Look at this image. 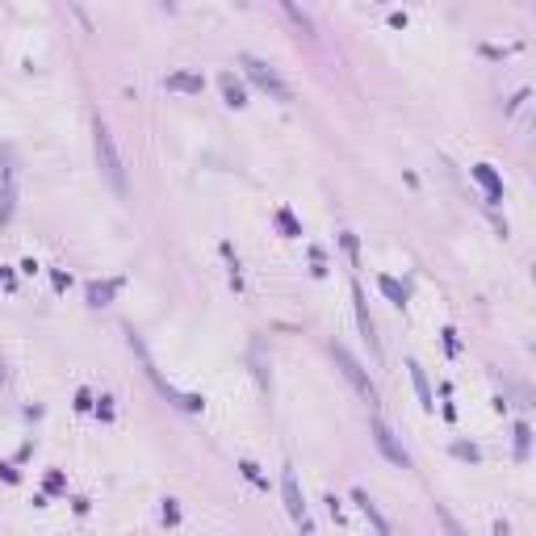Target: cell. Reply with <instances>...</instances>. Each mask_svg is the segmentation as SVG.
<instances>
[{
  "label": "cell",
  "mask_w": 536,
  "mask_h": 536,
  "mask_svg": "<svg viewBox=\"0 0 536 536\" xmlns=\"http://www.w3.org/2000/svg\"><path fill=\"white\" fill-rule=\"evenodd\" d=\"M96 164H101V176L110 181V189L118 197H126V172H122V159H118V147H114V134L105 122H96Z\"/></svg>",
  "instance_id": "1"
},
{
  "label": "cell",
  "mask_w": 536,
  "mask_h": 536,
  "mask_svg": "<svg viewBox=\"0 0 536 536\" xmlns=\"http://www.w3.org/2000/svg\"><path fill=\"white\" fill-rule=\"evenodd\" d=\"M243 72H247V80L256 84V88H264L273 101H293V92H289V84L268 68V63H260V59H251V55H243Z\"/></svg>",
  "instance_id": "2"
},
{
  "label": "cell",
  "mask_w": 536,
  "mask_h": 536,
  "mask_svg": "<svg viewBox=\"0 0 536 536\" xmlns=\"http://www.w3.org/2000/svg\"><path fill=\"white\" fill-rule=\"evenodd\" d=\"M331 352H336V364L344 369V378H348V382L356 386V394H360L364 402H378V386H373V382H369V373L360 369V360H356V356H352L348 348H344V344H336Z\"/></svg>",
  "instance_id": "3"
},
{
  "label": "cell",
  "mask_w": 536,
  "mask_h": 536,
  "mask_svg": "<svg viewBox=\"0 0 536 536\" xmlns=\"http://www.w3.org/2000/svg\"><path fill=\"white\" fill-rule=\"evenodd\" d=\"M373 440H378V449H382V453H386L398 469H411V453L394 440V432H390V427H386L382 419H373Z\"/></svg>",
  "instance_id": "4"
},
{
  "label": "cell",
  "mask_w": 536,
  "mask_h": 536,
  "mask_svg": "<svg viewBox=\"0 0 536 536\" xmlns=\"http://www.w3.org/2000/svg\"><path fill=\"white\" fill-rule=\"evenodd\" d=\"M281 495H285V507H289V515L302 524V532H310V524H306V503H302V491H298V473L285 465V473H281Z\"/></svg>",
  "instance_id": "5"
},
{
  "label": "cell",
  "mask_w": 536,
  "mask_h": 536,
  "mask_svg": "<svg viewBox=\"0 0 536 536\" xmlns=\"http://www.w3.org/2000/svg\"><path fill=\"white\" fill-rule=\"evenodd\" d=\"M352 503H356V507L364 511V519H369L373 528H378V536H390V524H386V515L378 511V503H373V499H369L364 491H352Z\"/></svg>",
  "instance_id": "6"
},
{
  "label": "cell",
  "mask_w": 536,
  "mask_h": 536,
  "mask_svg": "<svg viewBox=\"0 0 536 536\" xmlns=\"http://www.w3.org/2000/svg\"><path fill=\"white\" fill-rule=\"evenodd\" d=\"M473 181L486 189V201H503V181H499V172H495L491 164H477V168H473Z\"/></svg>",
  "instance_id": "7"
},
{
  "label": "cell",
  "mask_w": 536,
  "mask_h": 536,
  "mask_svg": "<svg viewBox=\"0 0 536 536\" xmlns=\"http://www.w3.org/2000/svg\"><path fill=\"white\" fill-rule=\"evenodd\" d=\"M164 88H172V92H201V88H205V80H201V76H193V72H172V76L164 80Z\"/></svg>",
  "instance_id": "8"
},
{
  "label": "cell",
  "mask_w": 536,
  "mask_h": 536,
  "mask_svg": "<svg viewBox=\"0 0 536 536\" xmlns=\"http://www.w3.org/2000/svg\"><path fill=\"white\" fill-rule=\"evenodd\" d=\"M223 96H227V105H231V110H243V105H247V92H243V84L227 72L223 76Z\"/></svg>",
  "instance_id": "9"
},
{
  "label": "cell",
  "mask_w": 536,
  "mask_h": 536,
  "mask_svg": "<svg viewBox=\"0 0 536 536\" xmlns=\"http://www.w3.org/2000/svg\"><path fill=\"white\" fill-rule=\"evenodd\" d=\"M118 285H122V281H92V285H88V302H92V306H105V302L118 293Z\"/></svg>",
  "instance_id": "10"
},
{
  "label": "cell",
  "mask_w": 536,
  "mask_h": 536,
  "mask_svg": "<svg viewBox=\"0 0 536 536\" xmlns=\"http://www.w3.org/2000/svg\"><path fill=\"white\" fill-rule=\"evenodd\" d=\"M378 285H382V293H386L394 306H406V298H411V293H406V285H398V281H394V277H386V273L378 277Z\"/></svg>",
  "instance_id": "11"
},
{
  "label": "cell",
  "mask_w": 536,
  "mask_h": 536,
  "mask_svg": "<svg viewBox=\"0 0 536 536\" xmlns=\"http://www.w3.org/2000/svg\"><path fill=\"white\" fill-rule=\"evenodd\" d=\"M352 302H356V318H360V331H364V340L373 344V318H369V310H364V293H360V285L352 289ZM378 348V344H373Z\"/></svg>",
  "instance_id": "12"
},
{
  "label": "cell",
  "mask_w": 536,
  "mask_h": 536,
  "mask_svg": "<svg viewBox=\"0 0 536 536\" xmlns=\"http://www.w3.org/2000/svg\"><path fill=\"white\" fill-rule=\"evenodd\" d=\"M411 382H415V390H419V402H423V411H432V390H427V378H423V369L411 360Z\"/></svg>",
  "instance_id": "13"
},
{
  "label": "cell",
  "mask_w": 536,
  "mask_h": 536,
  "mask_svg": "<svg viewBox=\"0 0 536 536\" xmlns=\"http://www.w3.org/2000/svg\"><path fill=\"white\" fill-rule=\"evenodd\" d=\"M13 218V172L5 176V193H0V223Z\"/></svg>",
  "instance_id": "14"
},
{
  "label": "cell",
  "mask_w": 536,
  "mask_h": 536,
  "mask_svg": "<svg viewBox=\"0 0 536 536\" xmlns=\"http://www.w3.org/2000/svg\"><path fill=\"white\" fill-rule=\"evenodd\" d=\"M277 223H281V231H285L289 239H298V235H302V227L293 223V214H289V209H281V214H277Z\"/></svg>",
  "instance_id": "15"
},
{
  "label": "cell",
  "mask_w": 536,
  "mask_h": 536,
  "mask_svg": "<svg viewBox=\"0 0 536 536\" xmlns=\"http://www.w3.org/2000/svg\"><path fill=\"white\" fill-rule=\"evenodd\" d=\"M239 469H243V477H247V482H256V486H264V491H268V477H264L251 461H239Z\"/></svg>",
  "instance_id": "16"
},
{
  "label": "cell",
  "mask_w": 536,
  "mask_h": 536,
  "mask_svg": "<svg viewBox=\"0 0 536 536\" xmlns=\"http://www.w3.org/2000/svg\"><path fill=\"white\" fill-rule=\"evenodd\" d=\"M440 519H444V528H449V536H469V532H465V528H461V524L453 519V511H449V507H440Z\"/></svg>",
  "instance_id": "17"
},
{
  "label": "cell",
  "mask_w": 536,
  "mask_h": 536,
  "mask_svg": "<svg viewBox=\"0 0 536 536\" xmlns=\"http://www.w3.org/2000/svg\"><path fill=\"white\" fill-rule=\"evenodd\" d=\"M515 449H519V457L528 453V427H524V423L515 427Z\"/></svg>",
  "instance_id": "18"
},
{
  "label": "cell",
  "mask_w": 536,
  "mask_h": 536,
  "mask_svg": "<svg viewBox=\"0 0 536 536\" xmlns=\"http://www.w3.org/2000/svg\"><path fill=\"white\" fill-rule=\"evenodd\" d=\"M164 519H168V524H176V519H181V507H176V499H168V503H164Z\"/></svg>",
  "instance_id": "19"
},
{
  "label": "cell",
  "mask_w": 536,
  "mask_h": 536,
  "mask_svg": "<svg viewBox=\"0 0 536 536\" xmlns=\"http://www.w3.org/2000/svg\"><path fill=\"white\" fill-rule=\"evenodd\" d=\"M110 402H114V398H101V402H96V415H101V419H114V406H110Z\"/></svg>",
  "instance_id": "20"
},
{
  "label": "cell",
  "mask_w": 536,
  "mask_h": 536,
  "mask_svg": "<svg viewBox=\"0 0 536 536\" xmlns=\"http://www.w3.org/2000/svg\"><path fill=\"white\" fill-rule=\"evenodd\" d=\"M444 348H449V352H457V348H461V344H457V331H453V327H444Z\"/></svg>",
  "instance_id": "21"
},
{
  "label": "cell",
  "mask_w": 536,
  "mask_h": 536,
  "mask_svg": "<svg viewBox=\"0 0 536 536\" xmlns=\"http://www.w3.org/2000/svg\"><path fill=\"white\" fill-rule=\"evenodd\" d=\"M453 453H457V457H469V461H477V449H473V444H457Z\"/></svg>",
  "instance_id": "22"
},
{
  "label": "cell",
  "mask_w": 536,
  "mask_h": 536,
  "mask_svg": "<svg viewBox=\"0 0 536 536\" xmlns=\"http://www.w3.org/2000/svg\"><path fill=\"white\" fill-rule=\"evenodd\" d=\"M0 285H5V289H13V273H9V268H0Z\"/></svg>",
  "instance_id": "23"
}]
</instances>
